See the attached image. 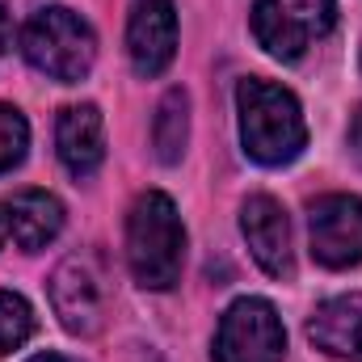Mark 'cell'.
Here are the masks:
<instances>
[{
	"label": "cell",
	"mask_w": 362,
	"mask_h": 362,
	"mask_svg": "<svg viewBox=\"0 0 362 362\" xmlns=\"http://www.w3.org/2000/svg\"><path fill=\"white\" fill-rule=\"evenodd\" d=\"M236 114H240L245 156L257 165H270V169L291 165L308 148V122H303L295 93L274 81L245 76L236 85Z\"/></svg>",
	"instance_id": "1"
},
{
	"label": "cell",
	"mask_w": 362,
	"mask_h": 362,
	"mask_svg": "<svg viewBox=\"0 0 362 362\" xmlns=\"http://www.w3.org/2000/svg\"><path fill=\"white\" fill-rule=\"evenodd\" d=\"M185 262V228L169 194L148 189L127 215V266L144 291H169Z\"/></svg>",
	"instance_id": "2"
},
{
	"label": "cell",
	"mask_w": 362,
	"mask_h": 362,
	"mask_svg": "<svg viewBox=\"0 0 362 362\" xmlns=\"http://www.w3.org/2000/svg\"><path fill=\"white\" fill-rule=\"evenodd\" d=\"M21 55L42 76H51L59 85H76L93 72L97 34L81 13H72L64 4H47L21 25Z\"/></svg>",
	"instance_id": "3"
},
{
	"label": "cell",
	"mask_w": 362,
	"mask_h": 362,
	"mask_svg": "<svg viewBox=\"0 0 362 362\" xmlns=\"http://www.w3.org/2000/svg\"><path fill=\"white\" fill-rule=\"evenodd\" d=\"M51 308L72 337H97L110 316V270L97 249L68 253L51 274Z\"/></svg>",
	"instance_id": "4"
},
{
	"label": "cell",
	"mask_w": 362,
	"mask_h": 362,
	"mask_svg": "<svg viewBox=\"0 0 362 362\" xmlns=\"http://www.w3.org/2000/svg\"><path fill=\"white\" fill-rule=\"evenodd\" d=\"M337 21V0H253V38L274 59H299Z\"/></svg>",
	"instance_id": "5"
},
{
	"label": "cell",
	"mask_w": 362,
	"mask_h": 362,
	"mask_svg": "<svg viewBox=\"0 0 362 362\" xmlns=\"http://www.w3.org/2000/svg\"><path fill=\"white\" fill-rule=\"evenodd\" d=\"M282 354H286V329L270 299L245 295L219 316L211 362H282Z\"/></svg>",
	"instance_id": "6"
},
{
	"label": "cell",
	"mask_w": 362,
	"mask_h": 362,
	"mask_svg": "<svg viewBox=\"0 0 362 362\" xmlns=\"http://www.w3.org/2000/svg\"><path fill=\"white\" fill-rule=\"evenodd\" d=\"M312 257L329 270H350L362 262V198L358 194H325L308 215Z\"/></svg>",
	"instance_id": "7"
},
{
	"label": "cell",
	"mask_w": 362,
	"mask_h": 362,
	"mask_svg": "<svg viewBox=\"0 0 362 362\" xmlns=\"http://www.w3.org/2000/svg\"><path fill=\"white\" fill-rule=\"evenodd\" d=\"M127 55L131 68L152 81L177 55V8L173 0H135L127 21Z\"/></svg>",
	"instance_id": "8"
},
{
	"label": "cell",
	"mask_w": 362,
	"mask_h": 362,
	"mask_svg": "<svg viewBox=\"0 0 362 362\" xmlns=\"http://www.w3.org/2000/svg\"><path fill=\"white\" fill-rule=\"evenodd\" d=\"M240 232L249 240V253L270 278H291L295 257H291V219L282 202L270 194H253L240 206Z\"/></svg>",
	"instance_id": "9"
},
{
	"label": "cell",
	"mask_w": 362,
	"mask_h": 362,
	"mask_svg": "<svg viewBox=\"0 0 362 362\" xmlns=\"http://www.w3.org/2000/svg\"><path fill=\"white\" fill-rule=\"evenodd\" d=\"M55 152H59V160L72 177H93L101 169V160H105V122H101V110L93 101L59 110Z\"/></svg>",
	"instance_id": "10"
},
{
	"label": "cell",
	"mask_w": 362,
	"mask_h": 362,
	"mask_svg": "<svg viewBox=\"0 0 362 362\" xmlns=\"http://www.w3.org/2000/svg\"><path fill=\"white\" fill-rule=\"evenodd\" d=\"M308 337L329 358L362 362V295L325 299L308 320Z\"/></svg>",
	"instance_id": "11"
},
{
	"label": "cell",
	"mask_w": 362,
	"mask_h": 362,
	"mask_svg": "<svg viewBox=\"0 0 362 362\" xmlns=\"http://www.w3.org/2000/svg\"><path fill=\"white\" fill-rule=\"evenodd\" d=\"M4 219H8L13 245L25 253H38L64 232V202L47 189H21L4 202Z\"/></svg>",
	"instance_id": "12"
},
{
	"label": "cell",
	"mask_w": 362,
	"mask_h": 362,
	"mask_svg": "<svg viewBox=\"0 0 362 362\" xmlns=\"http://www.w3.org/2000/svg\"><path fill=\"white\" fill-rule=\"evenodd\" d=\"M185 144H189V93L169 89L160 97V105H156V118H152L156 160L160 165H177L185 156Z\"/></svg>",
	"instance_id": "13"
},
{
	"label": "cell",
	"mask_w": 362,
	"mask_h": 362,
	"mask_svg": "<svg viewBox=\"0 0 362 362\" xmlns=\"http://www.w3.org/2000/svg\"><path fill=\"white\" fill-rule=\"evenodd\" d=\"M34 333V308L17 291H0V354H13Z\"/></svg>",
	"instance_id": "14"
},
{
	"label": "cell",
	"mask_w": 362,
	"mask_h": 362,
	"mask_svg": "<svg viewBox=\"0 0 362 362\" xmlns=\"http://www.w3.org/2000/svg\"><path fill=\"white\" fill-rule=\"evenodd\" d=\"M25 148H30V122H25V114L17 105L0 101V177L13 173L25 160Z\"/></svg>",
	"instance_id": "15"
},
{
	"label": "cell",
	"mask_w": 362,
	"mask_h": 362,
	"mask_svg": "<svg viewBox=\"0 0 362 362\" xmlns=\"http://www.w3.org/2000/svg\"><path fill=\"white\" fill-rule=\"evenodd\" d=\"M350 152L358 156V165H362V105H358V114L350 118Z\"/></svg>",
	"instance_id": "16"
},
{
	"label": "cell",
	"mask_w": 362,
	"mask_h": 362,
	"mask_svg": "<svg viewBox=\"0 0 362 362\" xmlns=\"http://www.w3.org/2000/svg\"><path fill=\"white\" fill-rule=\"evenodd\" d=\"M8 42H13V21H8V8L0 4V55L8 51Z\"/></svg>",
	"instance_id": "17"
},
{
	"label": "cell",
	"mask_w": 362,
	"mask_h": 362,
	"mask_svg": "<svg viewBox=\"0 0 362 362\" xmlns=\"http://www.w3.org/2000/svg\"><path fill=\"white\" fill-rule=\"evenodd\" d=\"M30 362H68V358H64V354H34Z\"/></svg>",
	"instance_id": "18"
},
{
	"label": "cell",
	"mask_w": 362,
	"mask_h": 362,
	"mask_svg": "<svg viewBox=\"0 0 362 362\" xmlns=\"http://www.w3.org/2000/svg\"><path fill=\"white\" fill-rule=\"evenodd\" d=\"M8 240V219H4V206H0V245Z\"/></svg>",
	"instance_id": "19"
},
{
	"label": "cell",
	"mask_w": 362,
	"mask_h": 362,
	"mask_svg": "<svg viewBox=\"0 0 362 362\" xmlns=\"http://www.w3.org/2000/svg\"><path fill=\"white\" fill-rule=\"evenodd\" d=\"M148 362H156V358H148Z\"/></svg>",
	"instance_id": "20"
}]
</instances>
